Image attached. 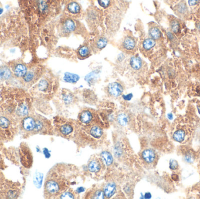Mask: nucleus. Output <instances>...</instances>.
<instances>
[{"mask_svg":"<svg viewBox=\"0 0 200 199\" xmlns=\"http://www.w3.org/2000/svg\"><path fill=\"white\" fill-rule=\"evenodd\" d=\"M105 167V164L103 160L100 158H94L90 160L88 164V169L91 173H100Z\"/></svg>","mask_w":200,"mask_h":199,"instance_id":"1","label":"nucleus"},{"mask_svg":"<svg viewBox=\"0 0 200 199\" xmlns=\"http://www.w3.org/2000/svg\"><path fill=\"white\" fill-rule=\"evenodd\" d=\"M107 89L108 94L113 97H118L121 95L124 92L122 86L117 82L110 84L108 85Z\"/></svg>","mask_w":200,"mask_h":199,"instance_id":"2","label":"nucleus"},{"mask_svg":"<svg viewBox=\"0 0 200 199\" xmlns=\"http://www.w3.org/2000/svg\"><path fill=\"white\" fill-rule=\"evenodd\" d=\"M76 29V24L71 19H66L63 24V30L66 34H69L73 32Z\"/></svg>","mask_w":200,"mask_h":199,"instance_id":"3","label":"nucleus"},{"mask_svg":"<svg viewBox=\"0 0 200 199\" xmlns=\"http://www.w3.org/2000/svg\"><path fill=\"white\" fill-rule=\"evenodd\" d=\"M117 191V186L115 182H109L106 184L104 188L103 191L105 195V196L107 198H111L113 196L116 192Z\"/></svg>","mask_w":200,"mask_h":199,"instance_id":"4","label":"nucleus"},{"mask_svg":"<svg viewBox=\"0 0 200 199\" xmlns=\"http://www.w3.org/2000/svg\"><path fill=\"white\" fill-rule=\"evenodd\" d=\"M88 131L89 134L95 139H100L103 135L102 129L98 125H93L90 126L88 129Z\"/></svg>","mask_w":200,"mask_h":199,"instance_id":"5","label":"nucleus"},{"mask_svg":"<svg viewBox=\"0 0 200 199\" xmlns=\"http://www.w3.org/2000/svg\"><path fill=\"white\" fill-rule=\"evenodd\" d=\"M142 159L148 164L152 163L156 158V154L153 150L151 149L145 150L142 153Z\"/></svg>","mask_w":200,"mask_h":199,"instance_id":"6","label":"nucleus"},{"mask_svg":"<svg viewBox=\"0 0 200 199\" xmlns=\"http://www.w3.org/2000/svg\"><path fill=\"white\" fill-rule=\"evenodd\" d=\"M93 118L92 113L89 110H84L79 115L80 121L84 124H89Z\"/></svg>","mask_w":200,"mask_h":199,"instance_id":"7","label":"nucleus"},{"mask_svg":"<svg viewBox=\"0 0 200 199\" xmlns=\"http://www.w3.org/2000/svg\"><path fill=\"white\" fill-rule=\"evenodd\" d=\"M23 127L26 131H32L35 129L36 126L35 120L30 117H28L23 120Z\"/></svg>","mask_w":200,"mask_h":199,"instance_id":"8","label":"nucleus"},{"mask_svg":"<svg viewBox=\"0 0 200 199\" xmlns=\"http://www.w3.org/2000/svg\"><path fill=\"white\" fill-rule=\"evenodd\" d=\"M122 45H123V47L125 50H129V51L132 50L136 47V41L133 37L131 36H127L124 40Z\"/></svg>","mask_w":200,"mask_h":199,"instance_id":"9","label":"nucleus"},{"mask_svg":"<svg viewBox=\"0 0 200 199\" xmlns=\"http://www.w3.org/2000/svg\"><path fill=\"white\" fill-rule=\"evenodd\" d=\"M130 65L135 70H139L142 67V60L138 56H132L130 59Z\"/></svg>","mask_w":200,"mask_h":199,"instance_id":"10","label":"nucleus"},{"mask_svg":"<svg viewBox=\"0 0 200 199\" xmlns=\"http://www.w3.org/2000/svg\"><path fill=\"white\" fill-rule=\"evenodd\" d=\"M60 133L64 136L70 135L73 131V127L70 123H64L60 126L59 129Z\"/></svg>","mask_w":200,"mask_h":199,"instance_id":"11","label":"nucleus"},{"mask_svg":"<svg viewBox=\"0 0 200 199\" xmlns=\"http://www.w3.org/2000/svg\"><path fill=\"white\" fill-rule=\"evenodd\" d=\"M101 157L106 165L110 166L112 164L114 159L111 154L110 152L107 151H104L102 152L101 154Z\"/></svg>","mask_w":200,"mask_h":199,"instance_id":"12","label":"nucleus"},{"mask_svg":"<svg viewBox=\"0 0 200 199\" xmlns=\"http://www.w3.org/2000/svg\"><path fill=\"white\" fill-rule=\"evenodd\" d=\"M67 10L73 14H77L80 12L81 7L77 2L73 1L67 5Z\"/></svg>","mask_w":200,"mask_h":199,"instance_id":"13","label":"nucleus"},{"mask_svg":"<svg viewBox=\"0 0 200 199\" xmlns=\"http://www.w3.org/2000/svg\"><path fill=\"white\" fill-rule=\"evenodd\" d=\"M149 34L151 38L153 39V40H158L161 37L162 32L156 26L152 27L149 29Z\"/></svg>","mask_w":200,"mask_h":199,"instance_id":"14","label":"nucleus"},{"mask_svg":"<svg viewBox=\"0 0 200 199\" xmlns=\"http://www.w3.org/2000/svg\"><path fill=\"white\" fill-rule=\"evenodd\" d=\"M156 45V41L152 38H148L143 40L142 43V47L146 51H149L155 47Z\"/></svg>","mask_w":200,"mask_h":199,"instance_id":"15","label":"nucleus"},{"mask_svg":"<svg viewBox=\"0 0 200 199\" xmlns=\"http://www.w3.org/2000/svg\"><path fill=\"white\" fill-rule=\"evenodd\" d=\"M27 72L26 67L22 64H18L14 70V73L16 76L20 77H23Z\"/></svg>","mask_w":200,"mask_h":199,"instance_id":"16","label":"nucleus"},{"mask_svg":"<svg viewBox=\"0 0 200 199\" xmlns=\"http://www.w3.org/2000/svg\"><path fill=\"white\" fill-rule=\"evenodd\" d=\"M80 77L78 75L74 74H71L70 72H66L64 74V80L66 82H70V83H75L77 82L79 79Z\"/></svg>","mask_w":200,"mask_h":199,"instance_id":"17","label":"nucleus"},{"mask_svg":"<svg viewBox=\"0 0 200 199\" xmlns=\"http://www.w3.org/2000/svg\"><path fill=\"white\" fill-rule=\"evenodd\" d=\"M11 76L10 70L6 67H2L0 68V78L3 80L8 79Z\"/></svg>","mask_w":200,"mask_h":199,"instance_id":"18","label":"nucleus"},{"mask_svg":"<svg viewBox=\"0 0 200 199\" xmlns=\"http://www.w3.org/2000/svg\"><path fill=\"white\" fill-rule=\"evenodd\" d=\"M62 98L64 102L66 104H70L74 100V95L69 91H66L63 92L62 94Z\"/></svg>","mask_w":200,"mask_h":199,"instance_id":"19","label":"nucleus"},{"mask_svg":"<svg viewBox=\"0 0 200 199\" xmlns=\"http://www.w3.org/2000/svg\"><path fill=\"white\" fill-rule=\"evenodd\" d=\"M90 54V50L88 47L83 46L81 47L78 50V54L80 57L85 58L88 57Z\"/></svg>","mask_w":200,"mask_h":199,"instance_id":"20","label":"nucleus"},{"mask_svg":"<svg viewBox=\"0 0 200 199\" xmlns=\"http://www.w3.org/2000/svg\"><path fill=\"white\" fill-rule=\"evenodd\" d=\"M108 39L104 37L99 38L96 41V47L99 50H102L105 48L108 44Z\"/></svg>","mask_w":200,"mask_h":199,"instance_id":"21","label":"nucleus"},{"mask_svg":"<svg viewBox=\"0 0 200 199\" xmlns=\"http://www.w3.org/2000/svg\"><path fill=\"white\" fill-rule=\"evenodd\" d=\"M185 132L182 130H179L176 131L173 134V139L175 140L178 142H182L184 140L185 138Z\"/></svg>","mask_w":200,"mask_h":199,"instance_id":"22","label":"nucleus"},{"mask_svg":"<svg viewBox=\"0 0 200 199\" xmlns=\"http://www.w3.org/2000/svg\"><path fill=\"white\" fill-rule=\"evenodd\" d=\"M128 117L124 113L119 114L117 116V122L122 126H125L128 123Z\"/></svg>","mask_w":200,"mask_h":199,"instance_id":"23","label":"nucleus"},{"mask_svg":"<svg viewBox=\"0 0 200 199\" xmlns=\"http://www.w3.org/2000/svg\"><path fill=\"white\" fill-rule=\"evenodd\" d=\"M91 199H104L105 198V195L104 193V191L101 189H97L95 191L93 192V193L91 195Z\"/></svg>","mask_w":200,"mask_h":199,"instance_id":"24","label":"nucleus"},{"mask_svg":"<svg viewBox=\"0 0 200 199\" xmlns=\"http://www.w3.org/2000/svg\"><path fill=\"white\" fill-rule=\"evenodd\" d=\"M170 26H171L172 30L175 33H177L179 32L180 26V24L178 22V21H177V20H173L171 22Z\"/></svg>","mask_w":200,"mask_h":199,"instance_id":"25","label":"nucleus"},{"mask_svg":"<svg viewBox=\"0 0 200 199\" xmlns=\"http://www.w3.org/2000/svg\"><path fill=\"white\" fill-rule=\"evenodd\" d=\"M9 125V120L5 117H0V127L4 129L7 128Z\"/></svg>","mask_w":200,"mask_h":199,"instance_id":"26","label":"nucleus"},{"mask_svg":"<svg viewBox=\"0 0 200 199\" xmlns=\"http://www.w3.org/2000/svg\"><path fill=\"white\" fill-rule=\"evenodd\" d=\"M60 199H74V195L70 192H63L60 196Z\"/></svg>","mask_w":200,"mask_h":199,"instance_id":"27","label":"nucleus"},{"mask_svg":"<svg viewBox=\"0 0 200 199\" xmlns=\"http://www.w3.org/2000/svg\"><path fill=\"white\" fill-rule=\"evenodd\" d=\"M34 77V74L33 72H26V74L23 76V79L25 80V81L26 82H30L31 81Z\"/></svg>","mask_w":200,"mask_h":199,"instance_id":"28","label":"nucleus"},{"mask_svg":"<svg viewBox=\"0 0 200 199\" xmlns=\"http://www.w3.org/2000/svg\"><path fill=\"white\" fill-rule=\"evenodd\" d=\"M48 83L46 80H42L39 84V88L40 91H45L47 88Z\"/></svg>","mask_w":200,"mask_h":199,"instance_id":"29","label":"nucleus"},{"mask_svg":"<svg viewBox=\"0 0 200 199\" xmlns=\"http://www.w3.org/2000/svg\"><path fill=\"white\" fill-rule=\"evenodd\" d=\"M18 112H19V113L21 115H26L28 113V108L25 105H22L19 106L18 109Z\"/></svg>","mask_w":200,"mask_h":199,"instance_id":"30","label":"nucleus"},{"mask_svg":"<svg viewBox=\"0 0 200 199\" xmlns=\"http://www.w3.org/2000/svg\"><path fill=\"white\" fill-rule=\"evenodd\" d=\"M110 0H98L99 5L102 8H107L110 4Z\"/></svg>","mask_w":200,"mask_h":199,"instance_id":"31","label":"nucleus"},{"mask_svg":"<svg viewBox=\"0 0 200 199\" xmlns=\"http://www.w3.org/2000/svg\"><path fill=\"white\" fill-rule=\"evenodd\" d=\"M177 9H178V11L180 13H185L186 10H187V6H186L185 3H180L178 6Z\"/></svg>","mask_w":200,"mask_h":199,"instance_id":"32","label":"nucleus"},{"mask_svg":"<svg viewBox=\"0 0 200 199\" xmlns=\"http://www.w3.org/2000/svg\"><path fill=\"white\" fill-rule=\"evenodd\" d=\"M178 168V162L176 160H172L170 162V168L173 170H176Z\"/></svg>","mask_w":200,"mask_h":199,"instance_id":"33","label":"nucleus"},{"mask_svg":"<svg viewBox=\"0 0 200 199\" xmlns=\"http://www.w3.org/2000/svg\"><path fill=\"white\" fill-rule=\"evenodd\" d=\"M39 7H40V10H41L42 11H45L47 9V5H46V4H45V2H43V1H42V2H40Z\"/></svg>","mask_w":200,"mask_h":199,"instance_id":"34","label":"nucleus"},{"mask_svg":"<svg viewBox=\"0 0 200 199\" xmlns=\"http://www.w3.org/2000/svg\"><path fill=\"white\" fill-rule=\"evenodd\" d=\"M200 0H189V4L190 6H194L199 2Z\"/></svg>","mask_w":200,"mask_h":199,"instance_id":"35","label":"nucleus"},{"mask_svg":"<svg viewBox=\"0 0 200 199\" xmlns=\"http://www.w3.org/2000/svg\"><path fill=\"white\" fill-rule=\"evenodd\" d=\"M133 97V95L132 94H128V95H123V98L125 99V100H127V101H129L132 99V98Z\"/></svg>","mask_w":200,"mask_h":199,"instance_id":"36","label":"nucleus"},{"mask_svg":"<svg viewBox=\"0 0 200 199\" xmlns=\"http://www.w3.org/2000/svg\"><path fill=\"white\" fill-rule=\"evenodd\" d=\"M186 161H187V162H192V160L193 159V157H192V155H186Z\"/></svg>","mask_w":200,"mask_h":199,"instance_id":"37","label":"nucleus"},{"mask_svg":"<svg viewBox=\"0 0 200 199\" xmlns=\"http://www.w3.org/2000/svg\"><path fill=\"white\" fill-rule=\"evenodd\" d=\"M167 36H168L169 39L170 40H173L174 39H175L174 35H173L172 33H170V32H168V33H167Z\"/></svg>","mask_w":200,"mask_h":199,"instance_id":"38","label":"nucleus"},{"mask_svg":"<svg viewBox=\"0 0 200 199\" xmlns=\"http://www.w3.org/2000/svg\"><path fill=\"white\" fill-rule=\"evenodd\" d=\"M77 191H78V193H80V192H83L84 191V188H78L77 189Z\"/></svg>","mask_w":200,"mask_h":199,"instance_id":"39","label":"nucleus"},{"mask_svg":"<svg viewBox=\"0 0 200 199\" xmlns=\"http://www.w3.org/2000/svg\"><path fill=\"white\" fill-rule=\"evenodd\" d=\"M167 116H168V117H169L170 119H173V115H172V113L168 114Z\"/></svg>","mask_w":200,"mask_h":199,"instance_id":"40","label":"nucleus"},{"mask_svg":"<svg viewBox=\"0 0 200 199\" xmlns=\"http://www.w3.org/2000/svg\"><path fill=\"white\" fill-rule=\"evenodd\" d=\"M197 27L198 30H200V23H197Z\"/></svg>","mask_w":200,"mask_h":199,"instance_id":"41","label":"nucleus"},{"mask_svg":"<svg viewBox=\"0 0 200 199\" xmlns=\"http://www.w3.org/2000/svg\"><path fill=\"white\" fill-rule=\"evenodd\" d=\"M3 12V9L2 8H0V14H1Z\"/></svg>","mask_w":200,"mask_h":199,"instance_id":"42","label":"nucleus"},{"mask_svg":"<svg viewBox=\"0 0 200 199\" xmlns=\"http://www.w3.org/2000/svg\"><path fill=\"white\" fill-rule=\"evenodd\" d=\"M197 108H198V110H199V113L200 114V106H199L198 107H197Z\"/></svg>","mask_w":200,"mask_h":199,"instance_id":"43","label":"nucleus"}]
</instances>
